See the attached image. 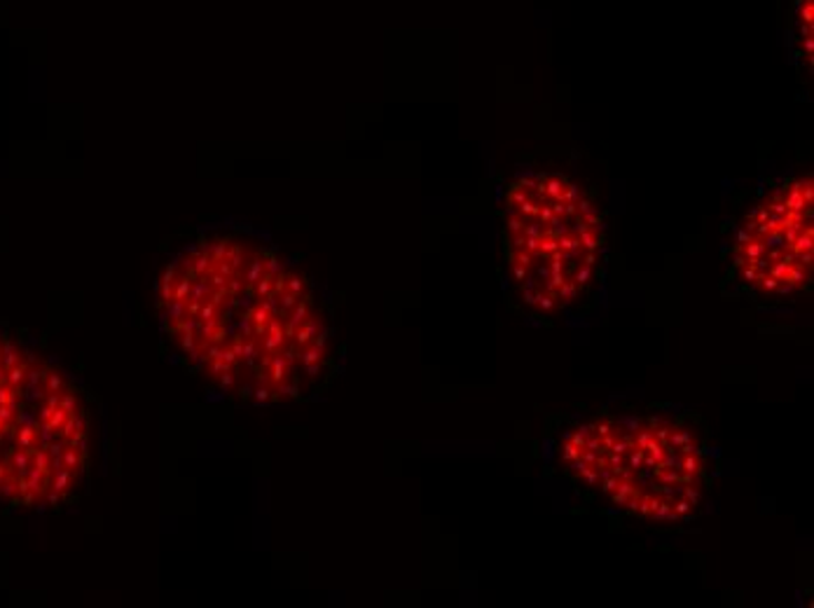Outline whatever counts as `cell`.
Wrapping results in <instances>:
<instances>
[{"label": "cell", "mask_w": 814, "mask_h": 608, "mask_svg": "<svg viewBox=\"0 0 814 608\" xmlns=\"http://www.w3.org/2000/svg\"><path fill=\"white\" fill-rule=\"evenodd\" d=\"M560 464L579 492L649 525H681L712 487L707 428L693 415L600 409L571 422Z\"/></svg>", "instance_id": "cell-1"}, {"label": "cell", "mask_w": 814, "mask_h": 608, "mask_svg": "<svg viewBox=\"0 0 814 608\" xmlns=\"http://www.w3.org/2000/svg\"><path fill=\"white\" fill-rule=\"evenodd\" d=\"M511 297L536 318L581 310L604 278L609 223L597 192L555 169L515 176L501 206Z\"/></svg>", "instance_id": "cell-2"}, {"label": "cell", "mask_w": 814, "mask_h": 608, "mask_svg": "<svg viewBox=\"0 0 814 608\" xmlns=\"http://www.w3.org/2000/svg\"><path fill=\"white\" fill-rule=\"evenodd\" d=\"M812 173L770 181L740 215L725 281L754 302H788L812 286Z\"/></svg>", "instance_id": "cell-3"}, {"label": "cell", "mask_w": 814, "mask_h": 608, "mask_svg": "<svg viewBox=\"0 0 814 608\" xmlns=\"http://www.w3.org/2000/svg\"><path fill=\"white\" fill-rule=\"evenodd\" d=\"M788 38H791V52H794V59H798L803 71L810 73L812 54H814V3L812 0H791Z\"/></svg>", "instance_id": "cell-4"}, {"label": "cell", "mask_w": 814, "mask_h": 608, "mask_svg": "<svg viewBox=\"0 0 814 608\" xmlns=\"http://www.w3.org/2000/svg\"><path fill=\"white\" fill-rule=\"evenodd\" d=\"M188 316V300H171V302H167V323H169V328H171V325H175V323H181L183 318Z\"/></svg>", "instance_id": "cell-5"}, {"label": "cell", "mask_w": 814, "mask_h": 608, "mask_svg": "<svg viewBox=\"0 0 814 608\" xmlns=\"http://www.w3.org/2000/svg\"><path fill=\"white\" fill-rule=\"evenodd\" d=\"M211 293H213V288H211V284H209V278H207V276H192V288H190L188 300L207 302Z\"/></svg>", "instance_id": "cell-6"}, {"label": "cell", "mask_w": 814, "mask_h": 608, "mask_svg": "<svg viewBox=\"0 0 814 608\" xmlns=\"http://www.w3.org/2000/svg\"><path fill=\"white\" fill-rule=\"evenodd\" d=\"M274 276H277V274H270V272H265V274L260 276V281H258L255 286H253V293H255V297H258V300L268 297V295L274 291Z\"/></svg>", "instance_id": "cell-7"}, {"label": "cell", "mask_w": 814, "mask_h": 608, "mask_svg": "<svg viewBox=\"0 0 814 608\" xmlns=\"http://www.w3.org/2000/svg\"><path fill=\"white\" fill-rule=\"evenodd\" d=\"M207 371H209V375L220 377L223 373L232 371V365H230V363H225L223 358H213V361H209V363H207Z\"/></svg>", "instance_id": "cell-8"}, {"label": "cell", "mask_w": 814, "mask_h": 608, "mask_svg": "<svg viewBox=\"0 0 814 608\" xmlns=\"http://www.w3.org/2000/svg\"><path fill=\"white\" fill-rule=\"evenodd\" d=\"M207 278H209V284H211V288L213 291H220V288H228V276H223V274H220L215 267L207 274Z\"/></svg>", "instance_id": "cell-9"}, {"label": "cell", "mask_w": 814, "mask_h": 608, "mask_svg": "<svg viewBox=\"0 0 814 608\" xmlns=\"http://www.w3.org/2000/svg\"><path fill=\"white\" fill-rule=\"evenodd\" d=\"M253 331H255V325H253V321L244 314V316H241V321L237 323V333L241 335V337H253Z\"/></svg>", "instance_id": "cell-10"}, {"label": "cell", "mask_w": 814, "mask_h": 608, "mask_svg": "<svg viewBox=\"0 0 814 608\" xmlns=\"http://www.w3.org/2000/svg\"><path fill=\"white\" fill-rule=\"evenodd\" d=\"M181 346H183L185 354H190L194 349H200V342H197V333H181Z\"/></svg>", "instance_id": "cell-11"}, {"label": "cell", "mask_w": 814, "mask_h": 608, "mask_svg": "<svg viewBox=\"0 0 814 608\" xmlns=\"http://www.w3.org/2000/svg\"><path fill=\"white\" fill-rule=\"evenodd\" d=\"M220 312H223V310H218L215 307V304L213 302H204L202 304V312H200V321H211V318H220Z\"/></svg>", "instance_id": "cell-12"}, {"label": "cell", "mask_w": 814, "mask_h": 608, "mask_svg": "<svg viewBox=\"0 0 814 608\" xmlns=\"http://www.w3.org/2000/svg\"><path fill=\"white\" fill-rule=\"evenodd\" d=\"M272 394H274V388H272V386H255V388H253V398H255V403H268V401H272Z\"/></svg>", "instance_id": "cell-13"}, {"label": "cell", "mask_w": 814, "mask_h": 608, "mask_svg": "<svg viewBox=\"0 0 814 608\" xmlns=\"http://www.w3.org/2000/svg\"><path fill=\"white\" fill-rule=\"evenodd\" d=\"M61 407H63V409H69L71 415H73V412H78V409H80V401H78V396H76V394H71V391H69V394H63V396H61Z\"/></svg>", "instance_id": "cell-14"}, {"label": "cell", "mask_w": 814, "mask_h": 608, "mask_svg": "<svg viewBox=\"0 0 814 608\" xmlns=\"http://www.w3.org/2000/svg\"><path fill=\"white\" fill-rule=\"evenodd\" d=\"M228 288H220V291H213L211 295H209V302H213L215 304V307L218 310H223L225 307V302H228Z\"/></svg>", "instance_id": "cell-15"}, {"label": "cell", "mask_w": 814, "mask_h": 608, "mask_svg": "<svg viewBox=\"0 0 814 608\" xmlns=\"http://www.w3.org/2000/svg\"><path fill=\"white\" fill-rule=\"evenodd\" d=\"M234 382H237V375H232V371H228V373L220 375V386H223L225 391H228V388H232V386H234Z\"/></svg>", "instance_id": "cell-16"}, {"label": "cell", "mask_w": 814, "mask_h": 608, "mask_svg": "<svg viewBox=\"0 0 814 608\" xmlns=\"http://www.w3.org/2000/svg\"><path fill=\"white\" fill-rule=\"evenodd\" d=\"M202 304H204V302L188 300V316H200V312H202Z\"/></svg>", "instance_id": "cell-17"}, {"label": "cell", "mask_w": 814, "mask_h": 608, "mask_svg": "<svg viewBox=\"0 0 814 608\" xmlns=\"http://www.w3.org/2000/svg\"><path fill=\"white\" fill-rule=\"evenodd\" d=\"M253 388H255V386H251V384H247V386H241V391H239V396H241V398H251V396H253Z\"/></svg>", "instance_id": "cell-18"}]
</instances>
